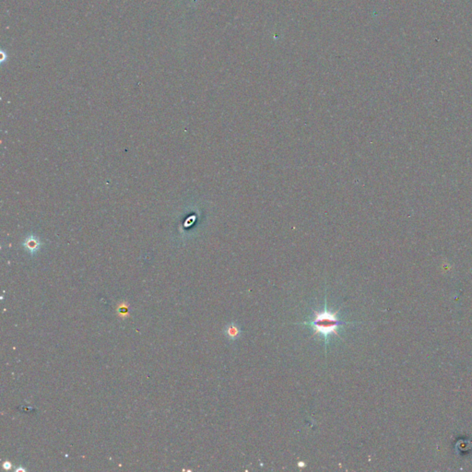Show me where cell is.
Here are the masks:
<instances>
[{
	"label": "cell",
	"instance_id": "3957f363",
	"mask_svg": "<svg viewBox=\"0 0 472 472\" xmlns=\"http://www.w3.org/2000/svg\"><path fill=\"white\" fill-rule=\"evenodd\" d=\"M4 466L6 469H10V468H11V466H12V465H11V463H10V462H6V463H4V466Z\"/></svg>",
	"mask_w": 472,
	"mask_h": 472
},
{
	"label": "cell",
	"instance_id": "7a4b0ae2",
	"mask_svg": "<svg viewBox=\"0 0 472 472\" xmlns=\"http://www.w3.org/2000/svg\"><path fill=\"white\" fill-rule=\"evenodd\" d=\"M241 334V330L239 327H237L235 324L228 325L227 328L225 329V335L227 336L229 340H235L239 337Z\"/></svg>",
	"mask_w": 472,
	"mask_h": 472
},
{
	"label": "cell",
	"instance_id": "6da1fadb",
	"mask_svg": "<svg viewBox=\"0 0 472 472\" xmlns=\"http://www.w3.org/2000/svg\"><path fill=\"white\" fill-rule=\"evenodd\" d=\"M340 309L336 312L330 311L328 308L327 299L325 298L324 309L321 311L313 310V316L312 319L308 321L303 322L302 324L311 327L313 330V335H321L324 338L326 346L329 345V339L331 335H339V330H341L342 326L345 324H350V322H344L339 318Z\"/></svg>",
	"mask_w": 472,
	"mask_h": 472
}]
</instances>
